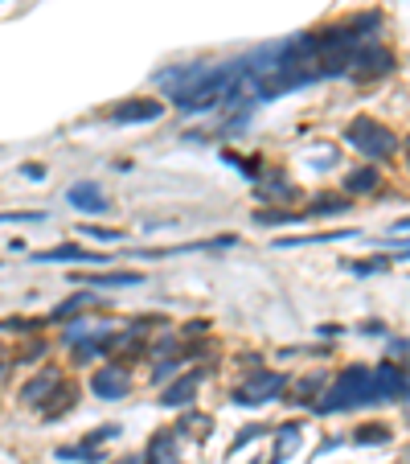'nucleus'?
<instances>
[{"instance_id":"1","label":"nucleus","mask_w":410,"mask_h":464,"mask_svg":"<svg viewBox=\"0 0 410 464\" xmlns=\"http://www.w3.org/2000/svg\"><path fill=\"white\" fill-rule=\"evenodd\" d=\"M382 403V387H378V370L369 366H345L333 378V387L312 403L316 415H337V411H357V407H373Z\"/></svg>"},{"instance_id":"2","label":"nucleus","mask_w":410,"mask_h":464,"mask_svg":"<svg viewBox=\"0 0 410 464\" xmlns=\"http://www.w3.org/2000/svg\"><path fill=\"white\" fill-rule=\"evenodd\" d=\"M345 140L357 148L369 161H390L398 152V136L390 132L386 123H378L373 115H357V120L345 127Z\"/></svg>"},{"instance_id":"3","label":"nucleus","mask_w":410,"mask_h":464,"mask_svg":"<svg viewBox=\"0 0 410 464\" xmlns=\"http://www.w3.org/2000/svg\"><path fill=\"white\" fill-rule=\"evenodd\" d=\"M283 391H288V374H279V370H255L238 391H234V403H242V407H263L271 399H279Z\"/></svg>"},{"instance_id":"4","label":"nucleus","mask_w":410,"mask_h":464,"mask_svg":"<svg viewBox=\"0 0 410 464\" xmlns=\"http://www.w3.org/2000/svg\"><path fill=\"white\" fill-rule=\"evenodd\" d=\"M394 66H398V62H394V49H386L378 37H373V42H365V46L353 54L349 74H353V78H361V82H373V78H386Z\"/></svg>"},{"instance_id":"5","label":"nucleus","mask_w":410,"mask_h":464,"mask_svg":"<svg viewBox=\"0 0 410 464\" xmlns=\"http://www.w3.org/2000/svg\"><path fill=\"white\" fill-rule=\"evenodd\" d=\"M160 115H165V103H156V99H123L107 111L111 123H152Z\"/></svg>"},{"instance_id":"6","label":"nucleus","mask_w":410,"mask_h":464,"mask_svg":"<svg viewBox=\"0 0 410 464\" xmlns=\"http://www.w3.org/2000/svg\"><path fill=\"white\" fill-rule=\"evenodd\" d=\"M91 391H95L98 399H107V403H115V399H123V394L132 391V374L123 366H103V370H95V378H91Z\"/></svg>"},{"instance_id":"7","label":"nucleus","mask_w":410,"mask_h":464,"mask_svg":"<svg viewBox=\"0 0 410 464\" xmlns=\"http://www.w3.org/2000/svg\"><path fill=\"white\" fill-rule=\"evenodd\" d=\"M201 370H189V374H181V378H172L169 387L160 391V407H189L197 399V387H201Z\"/></svg>"},{"instance_id":"8","label":"nucleus","mask_w":410,"mask_h":464,"mask_svg":"<svg viewBox=\"0 0 410 464\" xmlns=\"http://www.w3.org/2000/svg\"><path fill=\"white\" fill-rule=\"evenodd\" d=\"M33 259H37V263H107V255H103V251H87V246H74V243L37 251Z\"/></svg>"},{"instance_id":"9","label":"nucleus","mask_w":410,"mask_h":464,"mask_svg":"<svg viewBox=\"0 0 410 464\" xmlns=\"http://www.w3.org/2000/svg\"><path fill=\"white\" fill-rule=\"evenodd\" d=\"M66 201H70L74 210H82V214H103V210H111V201L103 197V189H98L95 181L70 185V189H66Z\"/></svg>"},{"instance_id":"10","label":"nucleus","mask_w":410,"mask_h":464,"mask_svg":"<svg viewBox=\"0 0 410 464\" xmlns=\"http://www.w3.org/2000/svg\"><path fill=\"white\" fill-rule=\"evenodd\" d=\"M58 387H62V370H58V366H46L37 378H29V382H25L21 399L29 403V407H41V403H46V394L58 391Z\"/></svg>"},{"instance_id":"11","label":"nucleus","mask_w":410,"mask_h":464,"mask_svg":"<svg viewBox=\"0 0 410 464\" xmlns=\"http://www.w3.org/2000/svg\"><path fill=\"white\" fill-rule=\"evenodd\" d=\"M148 464H181V456H177V427H169V432H156L152 436V444H148L144 452Z\"/></svg>"},{"instance_id":"12","label":"nucleus","mask_w":410,"mask_h":464,"mask_svg":"<svg viewBox=\"0 0 410 464\" xmlns=\"http://www.w3.org/2000/svg\"><path fill=\"white\" fill-rule=\"evenodd\" d=\"M74 280L87 288H127V284H140L144 275L140 271H103V275H74Z\"/></svg>"},{"instance_id":"13","label":"nucleus","mask_w":410,"mask_h":464,"mask_svg":"<svg viewBox=\"0 0 410 464\" xmlns=\"http://www.w3.org/2000/svg\"><path fill=\"white\" fill-rule=\"evenodd\" d=\"M328 382V374L324 370H316V374H308V378H300L295 382V391H291V399L288 403H300V407H312V399H316V391Z\"/></svg>"},{"instance_id":"14","label":"nucleus","mask_w":410,"mask_h":464,"mask_svg":"<svg viewBox=\"0 0 410 464\" xmlns=\"http://www.w3.org/2000/svg\"><path fill=\"white\" fill-rule=\"evenodd\" d=\"M349 206H353V201H345L340 194H320V197H312V206H308L304 214H308V218H324V214L333 218V214H345Z\"/></svg>"},{"instance_id":"15","label":"nucleus","mask_w":410,"mask_h":464,"mask_svg":"<svg viewBox=\"0 0 410 464\" xmlns=\"http://www.w3.org/2000/svg\"><path fill=\"white\" fill-rule=\"evenodd\" d=\"M53 456L58 460H74V464H103V452H95L91 444H62Z\"/></svg>"},{"instance_id":"16","label":"nucleus","mask_w":410,"mask_h":464,"mask_svg":"<svg viewBox=\"0 0 410 464\" xmlns=\"http://www.w3.org/2000/svg\"><path fill=\"white\" fill-rule=\"evenodd\" d=\"M49 399H53V403H46V407H37V415H41V419H58L62 411H70V407H74V399H78V394H74V387H58V391L49 394Z\"/></svg>"},{"instance_id":"17","label":"nucleus","mask_w":410,"mask_h":464,"mask_svg":"<svg viewBox=\"0 0 410 464\" xmlns=\"http://www.w3.org/2000/svg\"><path fill=\"white\" fill-rule=\"evenodd\" d=\"M300 448V423H283V427H275V456L279 460H288V452Z\"/></svg>"},{"instance_id":"18","label":"nucleus","mask_w":410,"mask_h":464,"mask_svg":"<svg viewBox=\"0 0 410 464\" xmlns=\"http://www.w3.org/2000/svg\"><path fill=\"white\" fill-rule=\"evenodd\" d=\"M378 169H353L349 177H345V189L349 194H369V189H378Z\"/></svg>"},{"instance_id":"19","label":"nucleus","mask_w":410,"mask_h":464,"mask_svg":"<svg viewBox=\"0 0 410 464\" xmlns=\"http://www.w3.org/2000/svg\"><path fill=\"white\" fill-rule=\"evenodd\" d=\"M394 436H390L386 423H365V427H357L353 432V444H390Z\"/></svg>"},{"instance_id":"20","label":"nucleus","mask_w":410,"mask_h":464,"mask_svg":"<svg viewBox=\"0 0 410 464\" xmlns=\"http://www.w3.org/2000/svg\"><path fill=\"white\" fill-rule=\"evenodd\" d=\"M308 218V214H295V210H255V222L259 226H283V222Z\"/></svg>"},{"instance_id":"21","label":"nucleus","mask_w":410,"mask_h":464,"mask_svg":"<svg viewBox=\"0 0 410 464\" xmlns=\"http://www.w3.org/2000/svg\"><path fill=\"white\" fill-rule=\"evenodd\" d=\"M91 304H95V296H91V292H78V296H70L66 304H58V308H53V320H66V317H74L78 308H91Z\"/></svg>"},{"instance_id":"22","label":"nucleus","mask_w":410,"mask_h":464,"mask_svg":"<svg viewBox=\"0 0 410 464\" xmlns=\"http://www.w3.org/2000/svg\"><path fill=\"white\" fill-rule=\"evenodd\" d=\"M210 423H214L210 415H185L177 432H185V436H197V440H205V436H210Z\"/></svg>"},{"instance_id":"23","label":"nucleus","mask_w":410,"mask_h":464,"mask_svg":"<svg viewBox=\"0 0 410 464\" xmlns=\"http://www.w3.org/2000/svg\"><path fill=\"white\" fill-rule=\"evenodd\" d=\"M271 194H275V197H291L288 177H283V173H275V169L267 173V189H263V197H271Z\"/></svg>"},{"instance_id":"24","label":"nucleus","mask_w":410,"mask_h":464,"mask_svg":"<svg viewBox=\"0 0 410 464\" xmlns=\"http://www.w3.org/2000/svg\"><path fill=\"white\" fill-rule=\"evenodd\" d=\"M78 234H87V239H95V243H120L123 230H111V226H82Z\"/></svg>"},{"instance_id":"25","label":"nucleus","mask_w":410,"mask_h":464,"mask_svg":"<svg viewBox=\"0 0 410 464\" xmlns=\"http://www.w3.org/2000/svg\"><path fill=\"white\" fill-rule=\"evenodd\" d=\"M115 436H120V423H103V427H95V432H91V436H87L82 444H91V448H103V444L115 440Z\"/></svg>"},{"instance_id":"26","label":"nucleus","mask_w":410,"mask_h":464,"mask_svg":"<svg viewBox=\"0 0 410 464\" xmlns=\"http://www.w3.org/2000/svg\"><path fill=\"white\" fill-rule=\"evenodd\" d=\"M259 436H267V427H259V423H250V427H242V432H238V440L230 444V452H226V456H234V452H242L246 444H250V440H259Z\"/></svg>"},{"instance_id":"27","label":"nucleus","mask_w":410,"mask_h":464,"mask_svg":"<svg viewBox=\"0 0 410 464\" xmlns=\"http://www.w3.org/2000/svg\"><path fill=\"white\" fill-rule=\"evenodd\" d=\"M349 268H353V275H373V271H386L390 259L378 255V259H357V263H349Z\"/></svg>"},{"instance_id":"28","label":"nucleus","mask_w":410,"mask_h":464,"mask_svg":"<svg viewBox=\"0 0 410 464\" xmlns=\"http://www.w3.org/2000/svg\"><path fill=\"white\" fill-rule=\"evenodd\" d=\"M46 218V214H41V210H0V222H4V226H8V222H41Z\"/></svg>"},{"instance_id":"29","label":"nucleus","mask_w":410,"mask_h":464,"mask_svg":"<svg viewBox=\"0 0 410 464\" xmlns=\"http://www.w3.org/2000/svg\"><path fill=\"white\" fill-rule=\"evenodd\" d=\"M177 366H181V362H177V358H165V362H160V366L152 370V378H156V382H169L172 374H177Z\"/></svg>"},{"instance_id":"30","label":"nucleus","mask_w":410,"mask_h":464,"mask_svg":"<svg viewBox=\"0 0 410 464\" xmlns=\"http://www.w3.org/2000/svg\"><path fill=\"white\" fill-rule=\"evenodd\" d=\"M357 333H369V337H382V333H386V325H382V320H365L361 329H357Z\"/></svg>"},{"instance_id":"31","label":"nucleus","mask_w":410,"mask_h":464,"mask_svg":"<svg viewBox=\"0 0 410 464\" xmlns=\"http://www.w3.org/2000/svg\"><path fill=\"white\" fill-rule=\"evenodd\" d=\"M25 177H29V181H41V177H46V169H41V165H25Z\"/></svg>"},{"instance_id":"32","label":"nucleus","mask_w":410,"mask_h":464,"mask_svg":"<svg viewBox=\"0 0 410 464\" xmlns=\"http://www.w3.org/2000/svg\"><path fill=\"white\" fill-rule=\"evenodd\" d=\"M394 353H398V358H406V353H410V341H390V358H394Z\"/></svg>"},{"instance_id":"33","label":"nucleus","mask_w":410,"mask_h":464,"mask_svg":"<svg viewBox=\"0 0 410 464\" xmlns=\"http://www.w3.org/2000/svg\"><path fill=\"white\" fill-rule=\"evenodd\" d=\"M316 333H320V337H340V333H345V329H340V325H320V329H316Z\"/></svg>"},{"instance_id":"34","label":"nucleus","mask_w":410,"mask_h":464,"mask_svg":"<svg viewBox=\"0 0 410 464\" xmlns=\"http://www.w3.org/2000/svg\"><path fill=\"white\" fill-rule=\"evenodd\" d=\"M111 464H148L144 456H120V460H111Z\"/></svg>"},{"instance_id":"35","label":"nucleus","mask_w":410,"mask_h":464,"mask_svg":"<svg viewBox=\"0 0 410 464\" xmlns=\"http://www.w3.org/2000/svg\"><path fill=\"white\" fill-rule=\"evenodd\" d=\"M406 230H410V218H398V222H394V234H406Z\"/></svg>"},{"instance_id":"36","label":"nucleus","mask_w":410,"mask_h":464,"mask_svg":"<svg viewBox=\"0 0 410 464\" xmlns=\"http://www.w3.org/2000/svg\"><path fill=\"white\" fill-rule=\"evenodd\" d=\"M406 152H410V140H406Z\"/></svg>"},{"instance_id":"37","label":"nucleus","mask_w":410,"mask_h":464,"mask_svg":"<svg viewBox=\"0 0 410 464\" xmlns=\"http://www.w3.org/2000/svg\"><path fill=\"white\" fill-rule=\"evenodd\" d=\"M259 464H263V460H259Z\"/></svg>"}]
</instances>
